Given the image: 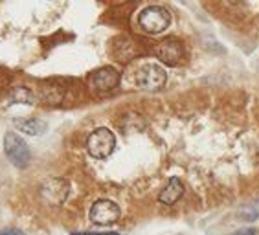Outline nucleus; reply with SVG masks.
I'll list each match as a JSON object with an SVG mask.
<instances>
[{"label": "nucleus", "instance_id": "f257e3e1", "mask_svg": "<svg viewBox=\"0 0 259 235\" xmlns=\"http://www.w3.org/2000/svg\"><path fill=\"white\" fill-rule=\"evenodd\" d=\"M116 147V136L114 132L107 127H100L90 132V136L87 138V151L92 158L103 160L109 158L112 155V151Z\"/></svg>", "mask_w": 259, "mask_h": 235}, {"label": "nucleus", "instance_id": "f03ea898", "mask_svg": "<svg viewBox=\"0 0 259 235\" xmlns=\"http://www.w3.org/2000/svg\"><path fill=\"white\" fill-rule=\"evenodd\" d=\"M39 195H40V199H42L45 204L61 206L70 195V184L65 180V178L50 176V178H46V180L40 182Z\"/></svg>", "mask_w": 259, "mask_h": 235}, {"label": "nucleus", "instance_id": "7ed1b4c3", "mask_svg": "<svg viewBox=\"0 0 259 235\" xmlns=\"http://www.w3.org/2000/svg\"><path fill=\"white\" fill-rule=\"evenodd\" d=\"M4 153L10 158L11 164L19 167V169H24V167L30 165V149H28L26 142L17 132H11L10 130V132L4 134Z\"/></svg>", "mask_w": 259, "mask_h": 235}, {"label": "nucleus", "instance_id": "20e7f679", "mask_svg": "<svg viewBox=\"0 0 259 235\" xmlns=\"http://www.w3.org/2000/svg\"><path fill=\"white\" fill-rule=\"evenodd\" d=\"M171 24V13L162 6H149L140 13V26L147 33H162Z\"/></svg>", "mask_w": 259, "mask_h": 235}, {"label": "nucleus", "instance_id": "39448f33", "mask_svg": "<svg viewBox=\"0 0 259 235\" xmlns=\"http://www.w3.org/2000/svg\"><path fill=\"white\" fill-rule=\"evenodd\" d=\"M120 85V72L114 66H101L89 75V86L94 92H110Z\"/></svg>", "mask_w": 259, "mask_h": 235}, {"label": "nucleus", "instance_id": "423d86ee", "mask_svg": "<svg viewBox=\"0 0 259 235\" xmlns=\"http://www.w3.org/2000/svg\"><path fill=\"white\" fill-rule=\"evenodd\" d=\"M167 81V74L158 65H144L136 72V85L144 90H160Z\"/></svg>", "mask_w": 259, "mask_h": 235}, {"label": "nucleus", "instance_id": "0eeeda50", "mask_svg": "<svg viewBox=\"0 0 259 235\" xmlns=\"http://www.w3.org/2000/svg\"><path fill=\"white\" fill-rule=\"evenodd\" d=\"M120 219V208L112 200H96L90 208V220L98 226H109Z\"/></svg>", "mask_w": 259, "mask_h": 235}, {"label": "nucleus", "instance_id": "6e6552de", "mask_svg": "<svg viewBox=\"0 0 259 235\" xmlns=\"http://www.w3.org/2000/svg\"><path fill=\"white\" fill-rule=\"evenodd\" d=\"M182 55H184V48L180 44V40L175 39V37H167L156 46V57L167 66L179 65Z\"/></svg>", "mask_w": 259, "mask_h": 235}, {"label": "nucleus", "instance_id": "1a4fd4ad", "mask_svg": "<svg viewBox=\"0 0 259 235\" xmlns=\"http://www.w3.org/2000/svg\"><path fill=\"white\" fill-rule=\"evenodd\" d=\"M13 127L28 136H40L48 130V123L45 120H37V118H15Z\"/></svg>", "mask_w": 259, "mask_h": 235}, {"label": "nucleus", "instance_id": "9d476101", "mask_svg": "<svg viewBox=\"0 0 259 235\" xmlns=\"http://www.w3.org/2000/svg\"><path fill=\"white\" fill-rule=\"evenodd\" d=\"M184 195V184L179 180V178H171L167 182L162 193L158 195L160 204H165V206H173L177 200H180V197Z\"/></svg>", "mask_w": 259, "mask_h": 235}, {"label": "nucleus", "instance_id": "9b49d317", "mask_svg": "<svg viewBox=\"0 0 259 235\" xmlns=\"http://www.w3.org/2000/svg\"><path fill=\"white\" fill-rule=\"evenodd\" d=\"M10 101L11 103H20V105H33L35 96L30 88H26V86H17V88H13V92H11Z\"/></svg>", "mask_w": 259, "mask_h": 235}, {"label": "nucleus", "instance_id": "f8f14e48", "mask_svg": "<svg viewBox=\"0 0 259 235\" xmlns=\"http://www.w3.org/2000/svg\"><path fill=\"white\" fill-rule=\"evenodd\" d=\"M63 96H65V90L59 85H42V88H40V98L46 103H59L63 100Z\"/></svg>", "mask_w": 259, "mask_h": 235}, {"label": "nucleus", "instance_id": "ddd939ff", "mask_svg": "<svg viewBox=\"0 0 259 235\" xmlns=\"http://www.w3.org/2000/svg\"><path fill=\"white\" fill-rule=\"evenodd\" d=\"M72 235H120V233H114V231H105V233H100V231H72Z\"/></svg>", "mask_w": 259, "mask_h": 235}, {"label": "nucleus", "instance_id": "4468645a", "mask_svg": "<svg viewBox=\"0 0 259 235\" xmlns=\"http://www.w3.org/2000/svg\"><path fill=\"white\" fill-rule=\"evenodd\" d=\"M0 235H24L20 230H17V228H6V230L0 231Z\"/></svg>", "mask_w": 259, "mask_h": 235}, {"label": "nucleus", "instance_id": "2eb2a0df", "mask_svg": "<svg viewBox=\"0 0 259 235\" xmlns=\"http://www.w3.org/2000/svg\"><path fill=\"white\" fill-rule=\"evenodd\" d=\"M232 235H255V230L254 228H243V230H237Z\"/></svg>", "mask_w": 259, "mask_h": 235}]
</instances>
